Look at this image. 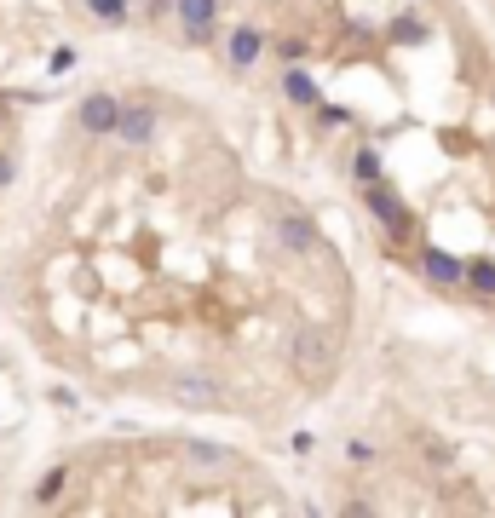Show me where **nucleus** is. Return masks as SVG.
Masks as SVG:
<instances>
[{
  "mask_svg": "<svg viewBox=\"0 0 495 518\" xmlns=\"http://www.w3.org/2000/svg\"><path fill=\"white\" fill-rule=\"evenodd\" d=\"M363 190V208H369V219H375V225H386V236H392V242H409V236H415V213L403 208V196L392 185H357Z\"/></svg>",
  "mask_w": 495,
  "mask_h": 518,
  "instance_id": "nucleus-1",
  "label": "nucleus"
},
{
  "mask_svg": "<svg viewBox=\"0 0 495 518\" xmlns=\"http://www.w3.org/2000/svg\"><path fill=\"white\" fill-rule=\"evenodd\" d=\"M156 133H162V110H156L150 98H133V104H121L116 133H110V139H121L127 150H150Z\"/></svg>",
  "mask_w": 495,
  "mask_h": 518,
  "instance_id": "nucleus-2",
  "label": "nucleus"
},
{
  "mask_svg": "<svg viewBox=\"0 0 495 518\" xmlns=\"http://www.w3.org/2000/svg\"><path fill=\"white\" fill-rule=\"evenodd\" d=\"M219 12H225V0H173V18L185 24L190 47H208L219 35Z\"/></svg>",
  "mask_w": 495,
  "mask_h": 518,
  "instance_id": "nucleus-3",
  "label": "nucleus"
},
{
  "mask_svg": "<svg viewBox=\"0 0 495 518\" xmlns=\"http://www.w3.org/2000/svg\"><path fill=\"white\" fill-rule=\"evenodd\" d=\"M260 58H265V29L260 24H231V35H225V70L248 75V70H260Z\"/></svg>",
  "mask_w": 495,
  "mask_h": 518,
  "instance_id": "nucleus-4",
  "label": "nucleus"
},
{
  "mask_svg": "<svg viewBox=\"0 0 495 518\" xmlns=\"http://www.w3.org/2000/svg\"><path fill=\"white\" fill-rule=\"evenodd\" d=\"M116 116H121L116 93H87L75 104V127H81L87 139H110V133H116Z\"/></svg>",
  "mask_w": 495,
  "mask_h": 518,
  "instance_id": "nucleus-5",
  "label": "nucleus"
},
{
  "mask_svg": "<svg viewBox=\"0 0 495 518\" xmlns=\"http://www.w3.org/2000/svg\"><path fill=\"white\" fill-rule=\"evenodd\" d=\"M415 265H421V271L438 288H467V265H461L455 254H444V248H421V254H415Z\"/></svg>",
  "mask_w": 495,
  "mask_h": 518,
  "instance_id": "nucleus-6",
  "label": "nucleus"
},
{
  "mask_svg": "<svg viewBox=\"0 0 495 518\" xmlns=\"http://www.w3.org/2000/svg\"><path fill=\"white\" fill-rule=\"evenodd\" d=\"M64 490H70V467H52L41 484H35V507H58L64 501Z\"/></svg>",
  "mask_w": 495,
  "mask_h": 518,
  "instance_id": "nucleus-7",
  "label": "nucleus"
},
{
  "mask_svg": "<svg viewBox=\"0 0 495 518\" xmlns=\"http://www.w3.org/2000/svg\"><path fill=\"white\" fill-rule=\"evenodd\" d=\"M283 93L294 98V104H317V81H311L300 64H288V70H283Z\"/></svg>",
  "mask_w": 495,
  "mask_h": 518,
  "instance_id": "nucleus-8",
  "label": "nucleus"
},
{
  "mask_svg": "<svg viewBox=\"0 0 495 518\" xmlns=\"http://www.w3.org/2000/svg\"><path fill=\"white\" fill-rule=\"evenodd\" d=\"M87 12H93L98 24H110V29H121L127 18H133V6H127V0H87Z\"/></svg>",
  "mask_w": 495,
  "mask_h": 518,
  "instance_id": "nucleus-9",
  "label": "nucleus"
},
{
  "mask_svg": "<svg viewBox=\"0 0 495 518\" xmlns=\"http://www.w3.org/2000/svg\"><path fill=\"white\" fill-rule=\"evenodd\" d=\"M467 288H472V294H495V259H472V265H467Z\"/></svg>",
  "mask_w": 495,
  "mask_h": 518,
  "instance_id": "nucleus-10",
  "label": "nucleus"
},
{
  "mask_svg": "<svg viewBox=\"0 0 495 518\" xmlns=\"http://www.w3.org/2000/svg\"><path fill=\"white\" fill-rule=\"evenodd\" d=\"M352 179H357V185H375V179H380V150H357V156H352Z\"/></svg>",
  "mask_w": 495,
  "mask_h": 518,
  "instance_id": "nucleus-11",
  "label": "nucleus"
},
{
  "mask_svg": "<svg viewBox=\"0 0 495 518\" xmlns=\"http://www.w3.org/2000/svg\"><path fill=\"white\" fill-rule=\"evenodd\" d=\"M70 70H75V52L58 47V52H52V75H70Z\"/></svg>",
  "mask_w": 495,
  "mask_h": 518,
  "instance_id": "nucleus-12",
  "label": "nucleus"
},
{
  "mask_svg": "<svg viewBox=\"0 0 495 518\" xmlns=\"http://www.w3.org/2000/svg\"><path fill=\"white\" fill-rule=\"evenodd\" d=\"M12 173H18V167H12V156H0V190L12 185Z\"/></svg>",
  "mask_w": 495,
  "mask_h": 518,
  "instance_id": "nucleus-13",
  "label": "nucleus"
},
{
  "mask_svg": "<svg viewBox=\"0 0 495 518\" xmlns=\"http://www.w3.org/2000/svg\"><path fill=\"white\" fill-rule=\"evenodd\" d=\"M0 110H6V93H0Z\"/></svg>",
  "mask_w": 495,
  "mask_h": 518,
  "instance_id": "nucleus-14",
  "label": "nucleus"
}]
</instances>
